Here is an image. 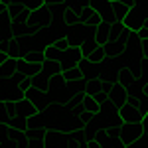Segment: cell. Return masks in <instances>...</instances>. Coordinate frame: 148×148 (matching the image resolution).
Returning a JSON list of instances; mask_svg holds the SVG:
<instances>
[{"instance_id": "6da1fadb", "label": "cell", "mask_w": 148, "mask_h": 148, "mask_svg": "<svg viewBox=\"0 0 148 148\" xmlns=\"http://www.w3.org/2000/svg\"><path fill=\"white\" fill-rule=\"evenodd\" d=\"M26 79L24 75H20V73H16V75H12V77H0V101L4 103H18L24 99V93L22 89H20V83Z\"/></svg>"}, {"instance_id": "7a4b0ae2", "label": "cell", "mask_w": 148, "mask_h": 148, "mask_svg": "<svg viewBox=\"0 0 148 148\" xmlns=\"http://www.w3.org/2000/svg\"><path fill=\"white\" fill-rule=\"evenodd\" d=\"M51 20H53V10L47 8V6H42L38 10L30 12V18H28V28L30 32L36 34V32H42V30H47L51 26Z\"/></svg>"}, {"instance_id": "3957f363", "label": "cell", "mask_w": 148, "mask_h": 148, "mask_svg": "<svg viewBox=\"0 0 148 148\" xmlns=\"http://www.w3.org/2000/svg\"><path fill=\"white\" fill-rule=\"evenodd\" d=\"M65 38H67V42H69L71 47H81L85 44V40L95 38V30L89 28V26H85V24L77 22V24H73V26H67Z\"/></svg>"}, {"instance_id": "277c9868", "label": "cell", "mask_w": 148, "mask_h": 148, "mask_svg": "<svg viewBox=\"0 0 148 148\" xmlns=\"http://www.w3.org/2000/svg\"><path fill=\"white\" fill-rule=\"evenodd\" d=\"M103 93L109 97V105L113 107L114 111H119L123 105H126L128 101V89L123 87V85H119V83H113V85H109V83H105L103 85Z\"/></svg>"}, {"instance_id": "5b68a950", "label": "cell", "mask_w": 148, "mask_h": 148, "mask_svg": "<svg viewBox=\"0 0 148 148\" xmlns=\"http://www.w3.org/2000/svg\"><path fill=\"white\" fill-rule=\"evenodd\" d=\"M83 59V53H81L79 47H69V49H65V51H61L59 53V65H61V73H65V71H69V69L77 67L79 65V61Z\"/></svg>"}, {"instance_id": "8992f818", "label": "cell", "mask_w": 148, "mask_h": 148, "mask_svg": "<svg viewBox=\"0 0 148 148\" xmlns=\"http://www.w3.org/2000/svg\"><path fill=\"white\" fill-rule=\"evenodd\" d=\"M142 132H144L142 125H125L123 123V126L119 128V138L125 146H132V144H136V140L140 138Z\"/></svg>"}, {"instance_id": "52a82bcc", "label": "cell", "mask_w": 148, "mask_h": 148, "mask_svg": "<svg viewBox=\"0 0 148 148\" xmlns=\"http://www.w3.org/2000/svg\"><path fill=\"white\" fill-rule=\"evenodd\" d=\"M146 22V14L144 10L140 8V6H134V8H130V12L126 14V18L123 20V24L126 26V30H130V32H140L142 30V26Z\"/></svg>"}, {"instance_id": "ba28073f", "label": "cell", "mask_w": 148, "mask_h": 148, "mask_svg": "<svg viewBox=\"0 0 148 148\" xmlns=\"http://www.w3.org/2000/svg\"><path fill=\"white\" fill-rule=\"evenodd\" d=\"M119 116H121V121L125 125H142V121H144L142 111L138 107H134V105H130V103H126V105H123L119 109Z\"/></svg>"}, {"instance_id": "9c48e42d", "label": "cell", "mask_w": 148, "mask_h": 148, "mask_svg": "<svg viewBox=\"0 0 148 148\" xmlns=\"http://www.w3.org/2000/svg\"><path fill=\"white\" fill-rule=\"evenodd\" d=\"M30 12L24 4H18V2H14L8 6V18H10V22L14 28H20V26H26L28 24V18H30Z\"/></svg>"}, {"instance_id": "30bf717a", "label": "cell", "mask_w": 148, "mask_h": 148, "mask_svg": "<svg viewBox=\"0 0 148 148\" xmlns=\"http://www.w3.org/2000/svg\"><path fill=\"white\" fill-rule=\"evenodd\" d=\"M24 99H28V101L34 105L36 109L40 111V113H46L47 107H49V99H47V93H42L38 91L36 87H30L28 91L24 93Z\"/></svg>"}, {"instance_id": "8fae6325", "label": "cell", "mask_w": 148, "mask_h": 148, "mask_svg": "<svg viewBox=\"0 0 148 148\" xmlns=\"http://www.w3.org/2000/svg\"><path fill=\"white\" fill-rule=\"evenodd\" d=\"M79 22L95 30L97 26H101V22H103V20H101V16H99L97 12L93 10L91 6H87V8H83V10L79 12Z\"/></svg>"}, {"instance_id": "7c38bea8", "label": "cell", "mask_w": 148, "mask_h": 148, "mask_svg": "<svg viewBox=\"0 0 148 148\" xmlns=\"http://www.w3.org/2000/svg\"><path fill=\"white\" fill-rule=\"evenodd\" d=\"M103 49H105V53H107V59H116V57H121L123 53H125L126 44H125V40L107 42V44L103 46Z\"/></svg>"}, {"instance_id": "4fadbf2b", "label": "cell", "mask_w": 148, "mask_h": 148, "mask_svg": "<svg viewBox=\"0 0 148 148\" xmlns=\"http://www.w3.org/2000/svg\"><path fill=\"white\" fill-rule=\"evenodd\" d=\"M16 73H20L24 77H34L38 73H42V65H36V63H28L26 59H18L16 61Z\"/></svg>"}, {"instance_id": "5bb4252c", "label": "cell", "mask_w": 148, "mask_h": 148, "mask_svg": "<svg viewBox=\"0 0 148 148\" xmlns=\"http://www.w3.org/2000/svg\"><path fill=\"white\" fill-rule=\"evenodd\" d=\"M38 113H40V111H38L28 99H22V101L16 103V116H20V119H26V121H28V119L36 116Z\"/></svg>"}, {"instance_id": "9a60e30c", "label": "cell", "mask_w": 148, "mask_h": 148, "mask_svg": "<svg viewBox=\"0 0 148 148\" xmlns=\"http://www.w3.org/2000/svg\"><path fill=\"white\" fill-rule=\"evenodd\" d=\"M12 38H14V26H12L10 18L8 16L6 18H0V44L10 42Z\"/></svg>"}, {"instance_id": "2e32d148", "label": "cell", "mask_w": 148, "mask_h": 148, "mask_svg": "<svg viewBox=\"0 0 148 148\" xmlns=\"http://www.w3.org/2000/svg\"><path fill=\"white\" fill-rule=\"evenodd\" d=\"M134 81H136V77L132 75V71L126 67V65L119 69V73H116V83H119V85H123V87L128 89L130 85H134Z\"/></svg>"}, {"instance_id": "e0dca14e", "label": "cell", "mask_w": 148, "mask_h": 148, "mask_svg": "<svg viewBox=\"0 0 148 148\" xmlns=\"http://www.w3.org/2000/svg\"><path fill=\"white\" fill-rule=\"evenodd\" d=\"M130 30H126V26L123 22H114L111 26V34H109V42H116V40H125Z\"/></svg>"}, {"instance_id": "ac0fdd59", "label": "cell", "mask_w": 148, "mask_h": 148, "mask_svg": "<svg viewBox=\"0 0 148 148\" xmlns=\"http://www.w3.org/2000/svg\"><path fill=\"white\" fill-rule=\"evenodd\" d=\"M109 34H111V26L101 22V26L95 28V40H97V44H99V46H105V44L109 42Z\"/></svg>"}, {"instance_id": "d6986e66", "label": "cell", "mask_w": 148, "mask_h": 148, "mask_svg": "<svg viewBox=\"0 0 148 148\" xmlns=\"http://www.w3.org/2000/svg\"><path fill=\"white\" fill-rule=\"evenodd\" d=\"M57 73H61L59 61H46V63L42 65V75L47 77V79H51L53 75H57Z\"/></svg>"}, {"instance_id": "ffe728a7", "label": "cell", "mask_w": 148, "mask_h": 148, "mask_svg": "<svg viewBox=\"0 0 148 148\" xmlns=\"http://www.w3.org/2000/svg\"><path fill=\"white\" fill-rule=\"evenodd\" d=\"M83 109H85V113H89V114H95L101 111V105L95 101V97H91V95H87L85 93V97H83Z\"/></svg>"}, {"instance_id": "44dd1931", "label": "cell", "mask_w": 148, "mask_h": 148, "mask_svg": "<svg viewBox=\"0 0 148 148\" xmlns=\"http://www.w3.org/2000/svg\"><path fill=\"white\" fill-rule=\"evenodd\" d=\"M16 61L18 59H12V57H8L2 65H0V77H12V75H16Z\"/></svg>"}, {"instance_id": "7402d4cb", "label": "cell", "mask_w": 148, "mask_h": 148, "mask_svg": "<svg viewBox=\"0 0 148 148\" xmlns=\"http://www.w3.org/2000/svg\"><path fill=\"white\" fill-rule=\"evenodd\" d=\"M128 12H130V8L125 6L123 2H119V0H114V2H113V16H114V20H116V22H123Z\"/></svg>"}, {"instance_id": "603a6c76", "label": "cell", "mask_w": 148, "mask_h": 148, "mask_svg": "<svg viewBox=\"0 0 148 148\" xmlns=\"http://www.w3.org/2000/svg\"><path fill=\"white\" fill-rule=\"evenodd\" d=\"M30 79H32V87H36L38 91H42V93L49 91V79L44 77L42 73H38V75H34V77H30Z\"/></svg>"}, {"instance_id": "cb8c5ba5", "label": "cell", "mask_w": 148, "mask_h": 148, "mask_svg": "<svg viewBox=\"0 0 148 148\" xmlns=\"http://www.w3.org/2000/svg\"><path fill=\"white\" fill-rule=\"evenodd\" d=\"M22 59H26L28 63H36V65H44L46 63L44 51H26L22 56Z\"/></svg>"}, {"instance_id": "d4e9b609", "label": "cell", "mask_w": 148, "mask_h": 148, "mask_svg": "<svg viewBox=\"0 0 148 148\" xmlns=\"http://www.w3.org/2000/svg\"><path fill=\"white\" fill-rule=\"evenodd\" d=\"M99 47H103V46H99V44H97V40H95V38H89V40H85V44H83L79 49H81V53H83V57L87 59V57L91 56L95 49H99Z\"/></svg>"}, {"instance_id": "484cf974", "label": "cell", "mask_w": 148, "mask_h": 148, "mask_svg": "<svg viewBox=\"0 0 148 148\" xmlns=\"http://www.w3.org/2000/svg\"><path fill=\"white\" fill-rule=\"evenodd\" d=\"M63 87H67V81H65V75L63 73H57V75H53L49 79V91H59Z\"/></svg>"}, {"instance_id": "4316f807", "label": "cell", "mask_w": 148, "mask_h": 148, "mask_svg": "<svg viewBox=\"0 0 148 148\" xmlns=\"http://www.w3.org/2000/svg\"><path fill=\"white\" fill-rule=\"evenodd\" d=\"M103 83L101 79H91V81H87V87H85V93L87 95H91V97H95L97 93H101L103 91Z\"/></svg>"}, {"instance_id": "83f0119b", "label": "cell", "mask_w": 148, "mask_h": 148, "mask_svg": "<svg viewBox=\"0 0 148 148\" xmlns=\"http://www.w3.org/2000/svg\"><path fill=\"white\" fill-rule=\"evenodd\" d=\"M87 59L91 61L93 65H101V63H105V61H107V53H105V49H103V47H99V49H95V51H93Z\"/></svg>"}, {"instance_id": "f1b7e54d", "label": "cell", "mask_w": 148, "mask_h": 148, "mask_svg": "<svg viewBox=\"0 0 148 148\" xmlns=\"http://www.w3.org/2000/svg\"><path fill=\"white\" fill-rule=\"evenodd\" d=\"M59 53H61V51L53 46V42L44 49V57H46V61H57V59H59Z\"/></svg>"}, {"instance_id": "f546056e", "label": "cell", "mask_w": 148, "mask_h": 148, "mask_svg": "<svg viewBox=\"0 0 148 148\" xmlns=\"http://www.w3.org/2000/svg\"><path fill=\"white\" fill-rule=\"evenodd\" d=\"M63 4H65L67 8H71V10H75L77 14H79L83 8H87V6H89V0H65Z\"/></svg>"}, {"instance_id": "4dcf8cb0", "label": "cell", "mask_w": 148, "mask_h": 148, "mask_svg": "<svg viewBox=\"0 0 148 148\" xmlns=\"http://www.w3.org/2000/svg\"><path fill=\"white\" fill-rule=\"evenodd\" d=\"M77 22H79V14L75 10H71V8H65V12H63V24L65 26H73Z\"/></svg>"}, {"instance_id": "1f68e13d", "label": "cell", "mask_w": 148, "mask_h": 148, "mask_svg": "<svg viewBox=\"0 0 148 148\" xmlns=\"http://www.w3.org/2000/svg\"><path fill=\"white\" fill-rule=\"evenodd\" d=\"M140 83H148V57H142V63H140V75H138V79Z\"/></svg>"}, {"instance_id": "d6a6232c", "label": "cell", "mask_w": 148, "mask_h": 148, "mask_svg": "<svg viewBox=\"0 0 148 148\" xmlns=\"http://www.w3.org/2000/svg\"><path fill=\"white\" fill-rule=\"evenodd\" d=\"M63 75H65V81H67V83H71V81H77V79H83V73H81L79 67L69 69V71H65V73H63Z\"/></svg>"}, {"instance_id": "836d02e7", "label": "cell", "mask_w": 148, "mask_h": 148, "mask_svg": "<svg viewBox=\"0 0 148 148\" xmlns=\"http://www.w3.org/2000/svg\"><path fill=\"white\" fill-rule=\"evenodd\" d=\"M10 132H12V128H10L8 125H0V146H2L4 142H8Z\"/></svg>"}, {"instance_id": "e575fe53", "label": "cell", "mask_w": 148, "mask_h": 148, "mask_svg": "<svg viewBox=\"0 0 148 148\" xmlns=\"http://www.w3.org/2000/svg\"><path fill=\"white\" fill-rule=\"evenodd\" d=\"M8 123H10V114L6 113L4 101H0V125H8Z\"/></svg>"}, {"instance_id": "d590c367", "label": "cell", "mask_w": 148, "mask_h": 148, "mask_svg": "<svg viewBox=\"0 0 148 148\" xmlns=\"http://www.w3.org/2000/svg\"><path fill=\"white\" fill-rule=\"evenodd\" d=\"M53 46L59 49V51H65V49H69V42H67V38H59V40H53Z\"/></svg>"}, {"instance_id": "8d00e7d4", "label": "cell", "mask_w": 148, "mask_h": 148, "mask_svg": "<svg viewBox=\"0 0 148 148\" xmlns=\"http://www.w3.org/2000/svg\"><path fill=\"white\" fill-rule=\"evenodd\" d=\"M136 148H148V132H142L136 140Z\"/></svg>"}, {"instance_id": "74e56055", "label": "cell", "mask_w": 148, "mask_h": 148, "mask_svg": "<svg viewBox=\"0 0 148 148\" xmlns=\"http://www.w3.org/2000/svg\"><path fill=\"white\" fill-rule=\"evenodd\" d=\"M4 107H6V113L10 114V119H12V116H16V103L8 101V103H4Z\"/></svg>"}, {"instance_id": "f35d334b", "label": "cell", "mask_w": 148, "mask_h": 148, "mask_svg": "<svg viewBox=\"0 0 148 148\" xmlns=\"http://www.w3.org/2000/svg\"><path fill=\"white\" fill-rule=\"evenodd\" d=\"M65 0H46V6L47 8H51V10H56L57 6H61Z\"/></svg>"}, {"instance_id": "ab89813d", "label": "cell", "mask_w": 148, "mask_h": 148, "mask_svg": "<svg viewBox=\"0 0 148 148\" xmlns=\"http://www.w3.org/2000/svg\"><path fill=\"white\" fill-rule=\"evenodd\" d=\"M119 2H123V4H125V6H128V8L138 6V0H119Z\"/></svg>"}, {"instance_id": "60d3db41", "label": "cell", "mask_w": 148, "mask_h": 148, "mask_svg": "<svg viewBox=\"0 0 148 148\" xmlns=\"http://www.w3.org/2000/svg\"><path fill=\"white\" fill-rule=\"evenodd\" d=\"M140 49H142V56H144V57H148V40L140 42Z\"/></svg>"}, {"instance_id": "b9f144b4", "label": "cell", "mask_w": 148, "mask_h": 148, "mask_svg": "<svg viewBox=\"0 0 148 148\" xmlns=\"http://www.w3.org/2000/svg\"><path fill=\"white\" fill-rule=\"evenodd\" d=\"M6 16H8V6L0 2V18H6Z\"/></svg>"}, {"instance_id": "7bdbcfd3", "label": "cell", "mask_w": 148, "mask_h": 148, "mask_svg": "<svg viewBox=\"0 0 148 148\" xmlns=\"http://www.w3.org/2000/svg\"><path fill=\"white\" fill-rule=\"evenodd\" d=\"M87 148H101V144H97L95 140H89L87 142Z\"/></svg>"}, {"instance_id": "ee69618b", "label": "cell", "mask_w": 148, "mask_h": 148, "mask_svg": "<svg viewBox=\"0 0 148 148\" xmlns=\"http://www.w3.org/2000/svg\"><path fill=\"white\" fill-rule=\"evenodd\" d=\"M142 126H144V132H148V113L144 114V121H142Z\"/></svg>"}, {"instance_id": "f6af8a7d", "label": "cell", "mask_w": 148, "mask_h": 148, "mask_svg": "<svg viewBox=\"0 0 148 148\" xmlns=\"http://www.w3.org/2000/svg\"><path fill=\"white\" fill-rule=\"evenodd\" d=\"M2 4H6V6H10V4H14V0H0Z\"/></svg>"}, {"instance_id": "bcb514c9", "label": "cell", "mask_w": 148, "mask_h": 148, "mask_svg": "<svg viewBox=\"0 0 148 148\" xmlns=\"http://www.w3.org/2000/svg\"><path fill=\"white\" fill-rule=\"evenodd\" d=\"M144 95H146V97H148V83H146V85H144Z\"/></svg>"}, {"instance_id": "7dc6e473", "label": "cell", "mask_w": 148, "mask_h": 148, "mask_svg": "<svg viewBox=\"0 0 148 148\" xmlns=\"http://www.w3.org/2000/svg\"><path fill=\"white\" fill-rule=\"evenodd\" d=\"M144 30H148V18H146V22H144V26H142Z\"/></svg>"}]
</instances>
